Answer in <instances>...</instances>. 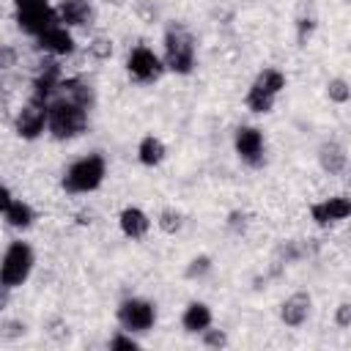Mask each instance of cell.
Returning a JSON list of instances; mask_svg holds the SVG:
<instances>
[{
  "instance_id": "e575fe53",
  "label": "cell",
  "mask_w": 351,
  "mask_h": 351,
  "mask_svg": "<svg viewBox=\"0 0 351 351\" xmlns=\"http://www.w3.org/2000/svg\"><path fill=\"white\" fill-rule=\"evenodd\" d=\"M11 200H14V192H11V189H8V186L0 181V214L5 211V206H8Z\"/></svg>"
},
{
  "instance_id": "4dcf8cb0",
  "label": "cell",
  "mask_w": 351,
  "mask_h": 351,
  "mask_svg": "<svg viewBox=\"0 0 351 351\" xmlns=\"http://www.w3.org/2000/svg\"><path fill=\"white\" fill-rule=\"evenodd\" d=\"M313 30H315V16L313 14L296 19V41L299 44H307V38L313 36Z\"/></svg>"
},
{
  "instance_id": "4fadbf2b",
  "label": "cell",
  "mask_w": 351,
  "mask_h": 351,
  "mask_svg": "<svg viewBox=\"0 0 351 351\" xmlns=\"http://www.w3.org/2000/svg\"><path fill=\"white\" fill-rule=\"evenodd\" d=\"M55 19L74 33H85L93 30V25L99 22V8L93 0H58Z\"/></svg>"
},
{
  "instance_id": "f1b7e54d",
  "label": "cell",
  "mask_w": 351,
  "mask_h": 351,
  "mask_svg": "<svg viewBox=\"0 0 351 351\" xmlns=\"http://www.w3.org/2000/svg\"><path fill=\"white\" fill-rule=\"evenodd\" d=\"M25 321H19V318H3L0 315V340H16V337H22L25 335Z\"/></svg>"
},
{
  "instance_id": "6da1fadb",
  "label": "cell",
  "mask_w": 351,
  "mask_h": 351,
  "mask_svg": "<svg viewBox=\"0 0 351 351\" xmlns=\"http://www.w3.org/2000/svg\"><path fill=\"white\" fill-rule=\"evenodd\" d=\"M90 123V110L82 107L80 101L58 93L47 101V134L55 143H71L80 140L88 132Z\"/></svg>"
},
{
  "instance_id": "ffe728a7",
  "label": "cell",
  "mask_w": 351,
  "mask_h": 351,
  "mask_svg": "<svg viewBox=\"0 0 351 351\" xmlns=\"http://www.w3.org/2000/svg\"><path fill=\"white\" fill-rule=\"evenodd\" d=\"M115 38L110 33H90L88 41L82 44V55L93 63H107L115 58Z\"/></svg>"
},
{
  "instance_id": "d4e9b609",
  "label": "cell",
  "mask_w": 351,
  "mask_h": 351,
  "mask_svg": "<svg viewBox=\"0 0 351 351\" xmlns=\"http://www.w3.org/2000/svg\"><path fill=\"white\" fill-rule=\"evenodd\" d=\"M107 348H112V351H137L140 340H137V335H132L126 329H115L112 337L107 340Z\"/></svg>"
},
{
  "instance_id": "8fae6325",
  "label": "cell",
  "mask_w": 351,
  "mask_h": 351,
  "mask_svg": "<svg viewBox=\"0 0 351 351\" xmlns=\"http://www.w3.org/2000/svg\"><path fill=\"white\" fill-rule=\"evenodd\" d=\"M14 19L16 27L36 38L41 30H47L49 25H55V3L49 0H14Z\"/></svg>"
},
{
  "instance_id": "2e32d148",
  "label": "cell",
  "mask_w": 351,
  "mask_h": 351,
  "mask_svg": "<svg viewBox=\"0 0 351 351\" xmlns=\"http://www.w3.org/2000/svg\"><path fill=\"white\" fill-rule=\"evenodd\" d=\"M115 222H118L121 236L129 239V241H143V239H148V233H151V228H154L151 214H148L145 208H140V206H132V203L118 211Z\"/></svg>"
},
{
  "instance_id": "8992f818",
  "label": "cell",
  "mask_w": 351,
  "mask_h": 351,
  "mask_svg": "<svg viewBox=\"0 0 351 351\" xmlns=\"http://www.w3.org/2000/svg\"><path fill=\"white\" fill-rule=\"evenodd\" d=\"M115 318H118V326L132 332V335H145L156 326L159 321V307L154 299L148 296H126L118 302L115 307Z\"/></svg>"
},
{
  "instance_id": "ba28073f",
  "label": "cell",
  "mask_w": 351,
  "mask_h": 351,
  "mask_svg": "<svg viewBox=\"0 0 351 351\" xmlns=\"http://www.w3.org/2000/svg\"><path fill=\"white\" fill-rule=\"evenodd\" d=\"M11 129L25 143H36L38 137H44L47 134V101L27 93L25 101L11 115Z\"/></svg>"
},
{
  "instance_id": "83f0119b",
  "label": "cell",
  "mask_w": 351,
  "mask_h": 351,
  "mask_svg": "<svg viewBox=\"0 0 351 351\" xmlns=\"http://www.w3.org/2000/svg\"><path fill=\"white\" fill-rule=\"evenodd\" d=\"M44 335L49 337V340H66L69 337V324H66V318H60V315H52V318H47L44 321Z\"/></svg>"
},
{
  "instance_id": "e0dca14e",
  "label": "cell",
  "mask_w": 351,
  "mask_h": 351,
  "mask_svg": "<svg viewBox=\"0 0 351 351\" xmlns=\"http://www.w3.org/2000/svg\"><path fill=\"white\" fill-rule=\"evenodd\" d=\"M214 324V310L208 302L203 299H189L181 310V329L186 335H200L203 329H208Z\"/></svg>"
},
{
  "instance_id": "ac0fdd59",
  "label": "cell",
  "mask_w": 351,
  "mask_h": 351,
  "mask_svg": "<svg viewBox=\"0 0 351 351\" xmlns=\"http://www.w3.org/2000/svg\"><path fill=\"white\" fill-rule=\"evenodd\" d=\"M0 217H3L5 228L16 230V233H25V230H30L36 225V208L27 200H22V197H14Z\"/></svg>"
},
{
  "instance_id": "277c9868",
  "label": "cell",
  "mask_w": 351,
  "mask_h": 351,
  "mask_svg": "<svg viewBox=\"0 0 351 351\" xmlns=\"http://www.w3.org/2000/svg\"><path fill=\"white\" fill-rule=\"evenodd\" d=\"M36 269V250L27 239L16 236L5 244L3 255H0V282L11 291H19L22 285H27V280L33 277Z\"/></svg>"
},
{
  "instance_id": "603a6c76",
  "label": "cell",
  "mask_w": 351,
  "mask_h": 351,
  "mask_svg": "<svg viewBox=\"0 0 351 351\" xmlns=\"http://www.w3.org/2000/svg\"><path fill=\"white\" fill-rule=\"evenodd\" d=\"M211 269H214V258H211V255H206V252L192 255V258L186 261V266H184V280H192V282L206 280V277L211 274Z\"/></svg>"
},
{
  "instance_id": "52a82bcc",
  "label": "cell",
  "mask_w": 351,
  "mask_h": 351,
  "mask_svg": "<svg viewBox=\"0 0 351 351\" xmlns=\"http://www.w3.org/2000/svg\"><path fill=\"white\" fill-rule=\"evenodd\" d=\"M123 69L129 74L132 82L137 85H154L165 77V63H162V55L148 47V44H132L126 49V58H123Z\"/></svg>"
},
{
  "instance_id": "9c48e42d",
  "label": "cell",
  "mask_w": 351,
  "mask_h": 351,
  "mask_svg": "<svg viewBox=\"0 0 351 351\" xmlns=\"http://www.w3.org/2000/svg\"><path fill=\"white\" fill-rule=\"evenodd\" d=\"M233 154L244 167H263L266 165V134L255 123H241L233 132Z\"/></svg>"
},
{
  "instance_id": "5bb4252c",
  "label": "cell",
  "mask_w": 351,
  "mask_h": 351,
  "mask_svg": "<svg viewBox=\"0 0 351 351\" xmlns=\"http://www.w3.org/2000/svg\"><path fill=\"white\" fill-rule=\"evenodd\" d=\"M315 162H318V170L326 178H343L348 173V148H346V143L337 140V137L321 140V145L315 148Z\"/></svg>"
},
{
  "instance_id": "7c38bea8",
  "label": "cell",
  "mask_w": 351,
  "mask_h": 351,
  "mask_svg": "<svg viewBox=\"0 0 351 351\" xmlns=\"http://www.w3.org/2000/svg\"><path fill=\"white\" fill-rule=\"evenodd\" d=\"M307 214H310V222L315 228H337L343 225L348 217H351V197L346 192H332L326 197H318L307 206Z\"/></svg>"
},
{
  "instance_id": "9a60e30c",
  "label": "cell",
  "mask_w": 351,
  "mask_h": 351,
  "mask_svg": "<svg viewBox=\"0 0 351 351\" xmlns=\"http://www.w3.org/2000/svg\"><path fill=\"white\" fill-rule=\"evenodd\" d=\"M313 307H315V299L310 291H293L288 293L282 302H280V324L288 326V329H302L310 315H313Z\"/></svg>"
},
{
  "instance_id": "cb8c5ba5",
  "label": "cell",
  "mask_w": 351,
  "mask_h": 351,
  "mask_svg": "<svg viewBox=\"0 0 351 351\" xmlns=\"http://www.w3.org/2000/svg\"><path fill=\"white\" fill-rule=\"evenodd\" d=\"M200 343L206 346V348H214V351H219V348H228L230 346V337H228V332L225 329H219V326H208V329H203L200 335Z\"/></svg>"
},
{
  "instance_id": "44dd1931",
  "label": "cell",
  "mask_w": 351,
  "mask_h": 351,
  "mask_svg": "<svg viewBox=\"0 0 351 351\" xmlns=\"http://www.w3.org/2000/svg\"><path fill=\"white\" fill-rule=\"evenodd\" d=\"M154 225H156L159 233H165V236H178V233L184 230L186 219H184V211H181V208H176V206H165V208L156 211Z\"/></svg>"
},
{
  "instance_id": "5b68a950",
  "label": "cell",
  "mask_w": 351,
  "mask_h": 351,
  "mask_svg": "<svg viewBox=\"0 0 351 351\" xmlns=\"http://www.w3.org/2000/svg\"><path fill=\"white\" fill-rule=\"evenodd\" d=\"M285 85H288V77H285L282 69H277V66L261 69V71L252 77V82H250V88H247V93H244V107H247L252 115H269V112L274 110L277 99L282 96Z\"/></svg>"
},
{
  "instance_id": "f546056e",
  "label": "cell",
  "mask_w": 351,
  "mask_h": 351,
  "mask_svg": "<svg viewBox=\"0 0 351 351\" xmlns=\"http://www.w3.org/2000/svg\"><path fill=\"white\" fill-rule=\"evenodd\" d=\"M332 324H335L340 332H346V329L351 326V302H348V299H340V302H337V307H335V313H332Z\"/></svg>"
},
{
  "instance_id": "30bf717a",
  "label": "cell",
  "mask_w": 351,
  "mask_h": 351,
  "mask_svg": "<svg viewBox=\"0 0 351 351\" xmlns=\"http://www.w3.org/2000/svg\"><path fill=\"white\" fill-rule=\"evenodd\" d=\"M38 55H47V58H55V60H71L77 52H80V41H77V33L69 30L66 25L55 22L49 25L47 30H41L36 38H33Z\"/></svg>"
},
{
  "instance_id": "7402d4cb",
  "label": "cell",
  "mask_w": 351,
  "mask_h": 351,
  "mask_svg": "<svg viewBox=\"0 0 351 351\" xmlns=\"http://www.w3.org/2000/svg\"><path fill=\"white\" fill-rule=\"evenodd\" d=\"M324 93H326V99H329L332 104L346 107V104L351 101V82H348L343 74H335V77H329V80H326Z\"/></svg>"
},
{
  "instance_id": "484cf974",
  "label": "cell",
  "mask_w": 351,
  "mask_h": 351,
  "mask_svg": "<svg viewBox=\"0 0 351 351\" xmlns=\"http://www.w3.org/2000/svg\"><path fill=\"white\" fill-rule=\"evenodd\" d=\"M19 60H22V55H19V49L14 44H0V77L16 71Z\"/></svg>"
},
{
  "instance_id": "d6a6232c",
  "label": "cell",
  "mask_w": 351,
  "mask_h": 351,
  "mask_svg": "<svg viewBox=\"0 0 351 351\" xmlns=\"http://www.w3.org/2000/svg\"><path fill=\"white\" fill-rule=\"evenodd\" d=\"M74 219H77V225L88 228V225H93V219H96V211H93V208H88V206H82V208L74 214Z\"/></svg>"
},
{
  "instance_id": "4316f807",
  "label": "cell",
  "mask_w": 351,
  "mask_h": 351,
  "mask_svg": "<svg viewBox=\"0 0 351 351\" xmlns=\"http://www.w3.org/2000/svg\"><path fill=\"white\" fill-rule=\"evenodd\" d=\"M250 214L244 211V208H233L230 214H228V219H225V225H228V230L230 233H236V236H244L247 230H250Z\"/></svg>"
},
{
  "instance_id": "1f68e13d",
  "label": "cell",
  "mask_w": 351,
  "mask_h": 351,
  "mask_svg": "<svg viewBox=\"0 0 351 351\" xmlns=\"http://www.w3.org/2000/svg\"><path fill=\"white\" fill-rule=\"evenodd\" d=\"M134 14H137L143 22H154V19H156V5H154V0H137V3H134Z\"/></svg>"
},
{
  "instance_id": "836d02e7",
  "label": "cell",
  "mask_w": 351,
  "mask_h": 351,
  "mask_svg": "<svg viewBox=\"0 0 351 351\" xmlns=\"http://www.w3.org/2000/svg\"><path fill=\"white\" fill-rule=\"evenodd\" d=\"M11 293H14V291H11V288H5V285L0 282V315L8 310V304H11Z\"/></svg>"
},
{
  "instance_id": "7a4b0ae2",
  "label": "cell",
  "mask_w": 351,
  "mask_h": 351,
  "mask_svg": "<svg viewBox=\"0 0 351 351\" xmlns=\"http://www.w3.org/2000/svg\"><path fill=\"white\" fill-rule=\"evenodd\" d=\"M107 181V156L99 151H88L77 159H71L60 176V186L71 197L93 195L104 186Z\"/></svg>"
},
{
  "instance_id": "d6986e66",
  "label": "cell",
  "mask_w": 351,
  "mask_h": 351,
  "mask_svg": "<svg viewBox=\"0 0 351 351\" xmlns=\"http://www.w3.org/2000/svg\"><path fill=\"white\" fill-rule=\"evenodd\" d=\"M134 156H137V162H140L143 167H159V165L167 159V145H165L162 137L145 134V137H140V143H137V148H134Z\"/></svg>"
},
{
  "instance_id": "d590c367",
  "label": "cell",
  "mask_w": 351,
  "mask_h": 351,
  "mask_svg": "<svg viewBox=\"0 0 351 351\" xmlns=\"http://www.w3.org/2000/svg\"><path fill=\"white\" fill-rule=\"evenodd\" d=\"M107 3H112V5H121V3H123V0H107Z\"/></svg>"
},
{
  "instance_id": "3957f363",
  "label": "cell",
  "mask_w": 351,
  "mask_h": 351,
  "mask_svg": "<svg viewBox=\"0 0 351 351\" xmlns=\"http://www.w3.org/2000/svg\"><path fill=\"white\" fill-rule=\"evenodd\" d=\"M162 63L167 71L186 77L197 66V41L184 22H167L162 33Z\"/></svg>"
}]
</instances>
